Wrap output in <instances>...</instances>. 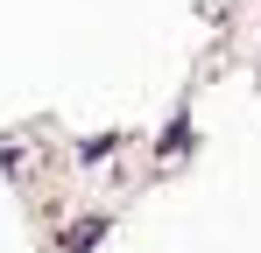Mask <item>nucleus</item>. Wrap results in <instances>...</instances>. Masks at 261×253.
<instances>
[{
  "mask_svg": "<svg viewBox=\"0 0 261 253\" xmlns=\"http://www.w3.org/2000/svg\"><path fill=\"white\" fill-rule=\"evenodd\" d=\"M99 232H106V218H85V225H78L64 246H71V253H92V246H99Z\"/></svg>",
  "mask_w": 261,
  "mask_h": 253,
  "instance_id": "obj_1",
  "label": "nucleus"
}]
</instances>
